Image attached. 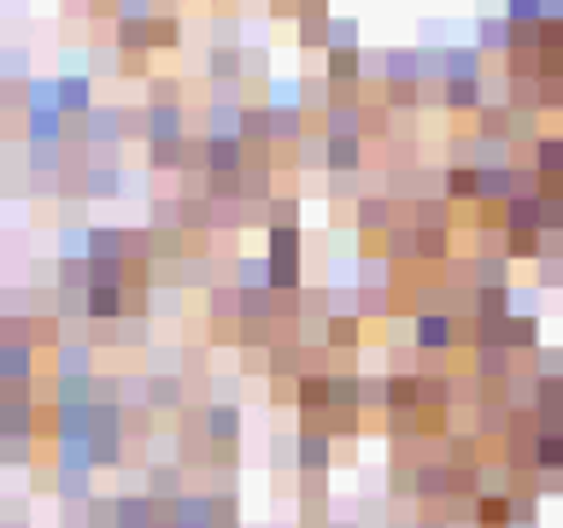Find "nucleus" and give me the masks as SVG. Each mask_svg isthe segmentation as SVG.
<instances>
[{"label":"nucleus","instance_id":"obj_1","mask_svg":"<svg viewBox=\"0 0 563 528\" xmlns=\"http://www.w3.org/2000/svg\"><path fill=\"white\" fill-rule=\"evenodd\" d=\"M0 377H7V382H24L30 377V352L19 347V340H7V347H0Z\"/></svg>","mask_w":563,"mask_h":528},{"label":"nucleus","instance_id":"obj_2","mask_svg":"<svg viewBox=\"0 0 563 528\" xmlns=\"http://www.w3.org/2000/svg\"><path fill=\"white\" fill-rule=\"evenodd\" d=\"M54 94H59V112H82V106H89V82H82V77L54 82Z\"/></svg>","mask_w":563,"mask_h":528}]
</instances>
